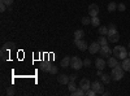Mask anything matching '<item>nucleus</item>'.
Returning a JSON list of instances; mask_svg holds the SVG:
<instances>
[{"mask_svg":"<svg viewBox=\"0 0 130 96\" xmlns=\"http://www.w3.org/2000/svg\"><path fill=\"white\" fill-rule=\"evenodd\" d=\"M99 25H100V20L98 18V16H96V17H91V26L99 27Z\"/></svg>","mask_w":130,"mask_h":96,"instance_id":"19","label":"nucleus"},{"mask_svg":"<svg viewBox=\"0 0 130 96\" xmlns=\"http://www.w3.org/2000/svg\"><path fill=\"white\" fill-rule=\"evenodd\" d=\"M86 95H87V96H94V95H96V92H95L92 88H90V90L86 91Z\"/></svg>","mask_w":130,"mask_h":96,"instance_id":"32","label":"nucleus"},{"mask_svg":"<svg viewBox=\"0 0 130 96\" xmlns=\"http://www.w3.org/2000/svg\"><path fill=\"white\" fill-rule=\"evenodd\" d=\"M124 69H122V64L118 62L117 64V66L112 68V79L113 81H120L125 77V74H124Z\"/></svg>","mask_w":130,"mask_h":96,"instance_id":"1","label":"nucleus"},{"mask_svg":"<svg viewBox=\"0 0 130 96\" xmlns=\"http://www.w3.org/2000/svg\"><path fill=\"white\" fill-rule=\"evenodd\" d=\"M117 9L120 10V12H124V10H126V7H125V4L120 3V4H117Z\"/></svg>","mask_w":130,"mask_h":96,"instance_id":"30","label":"nucleus"},{"mask_svg":"<svg viewBox=\"0 0 130 96\" xmlns=\"http://www.w3.org/2000/svg\"><path fill=\"white\" fill-rule=\"evenodd\" d=\"M85 35L83 30H75L74 31V40H78V39H82Z\"/></svg>","mask_w":130,"mask_h":96,"instance_id":"18","label":"nucleus"},{"mask_svg":"<svg viewBox=\"0 0 130 96\" xmlns=\"http://www.w3.org/2000/svg\"><path fill=\"white\" fill-rule=\"evenodd\" d=\"M72 95H73V96H83V95H86V91H83L81 87H78L74 92H72Z\"/></svg>","mask_w":130,"mask_h":96,"instance_id":"21","label":"nucleus"},{"mask_svg":"<svg viewBox=\"0 0 130 96\" xmlns=\"http://www.w3.org/2000/svg\"><path fill=\"white\" fill-rule=\"evenodd\" d=\"M14 48V43L13 42H8V43H5L2 48V60L3 61H7L9 59V55H10V49Z\"/></svg>","mask_w":130,"mask_h":96,"instance_id":"2","label":"nucleus"},{"mask_svg":"<svg viewBox=\"0 0 130 96\" xmlns=\"http://www.w3.org/2000/svg\"><path fill=\"white\" fill-rule=\"evenodd\" d=\"M98 42H99V44H100V46H107L109 40H108V38H105V36H103V35H102L99 39H98Z\"/></svg>","mask_w":130,"mask_h":96,"instance_id":"22","label":"nucleus"},{"mask_svg":"<svg viewBox=\"0 0 130 96\" xmlns=\"http://www.w3.org/2000/svg\"><path fill=\"white\" fill-rule=\"evenodd\" d=\"M5 9H7V4L4 3V2H2V0H0V12H5Z\"/></svg>","mask_w":130,"mask_h":96,"instance_id":"29","label":"nucleus"},{"mask_svg":"<svg viewBox=\"0 0 130 96\" xmlns=\"http://www.w3.org/2000/svg\"><path fill=\"white\" fill-rule=\"evenodd\" d=\"M107 38L111 43H116V42H118V39H120V35H118V33H115V34H111V35H107Z\"/></svg>","mask_w":130,"mask_h":96,"instance_id":"14","label":"nucleus"},{"mask_svg":"<svg viewBox=\"0 0 130 96\" xmlns=\"http://www.w3.org/2000/svg\"><path fill=\"white\" fill-rule=\"evenodd\" d=\"M99 34H100V35H108V27H105V26H99Z\"/></svg>","mask_w":130,"mask_h":96,"instance_id":"26","label":"nucleus"},{"mask_svg":"<svg viewBox=\"0 0 130 96\" xmlns=\"http://www.w3.org/2000/svg\"><path fill=\"white\" fill-rule=\"evenodd\" d=\"M82 66H83V61L78 56L70 57V68H73L74 70H79Z\"/></svg>","mask_w":130,"mask_h":96,"instance_id":"4","label":"nucleus"},{"mask_svg":"<svg viewBox=\"0 0 130 96\" xmlns=\"http://www.w3.org/2000/svg\"><path fill=\"white\" fill-rule=\"evenodd\" d=\"M102 81H103V83L108 84L112 81V75H109V74H102Z\"/></svg>","mask_w":130,"mask_h":96,"instance_id":"20","label":"nucleus"},{"mask_svg":"<svg viewBox=\"0 0 130 96\" xmlns=\"http://www.w3.org/2000/svg\"><path fill=\"white\" fill-rule=\"evenodd\" d=\"M117 9V4L116 3H113V2H111L109 4H108V12H115V10Z\"/></svg>","mask_w":130,"mask_h":96,"instance_id":"25","label":"nucleus"},{"mask_svg":"<svg viewBox=\"0 0 130 96\" xmlns=\"http://www.w3.org/2000/svg\"><path fill=\"white\" fill-rule=\"evenodd\" d=\"M100 44H99V42H94V43H91V46H89V51L91 55H95V53H98L100 51Z\"/></svg>","mask_w":130,"mask_h":96,"instance_id":"9","label":"nucleus"},{"mask_svg":"<svg viewBox=\"0 0 130 96\" xmlns=\"http://www.w3.org/2000/svg\"><path fill=\"white\" fill-rule=\"evenodd\" d=\"M90 65H91V60L90 59H86L83 61V66H90Z\"/></svg>","mask_w":130,"mask_h":96,"instance_id":"33","label":"nucleus"},{"mask_svg":"<svg viewBox=\"0 0 130 96\" xmlns=\"http://www.w3.org/2000/svg\"><path fill=\"white\" fill-rule=\"evenodd\" d=\"M2 2H4V3H5V4L9 7L10 4H13V2H14V0H2Z\"/></svg>","mask_w":130,"mask_h":96,"instance_id":"34","label":"nucleus"},{"mask_svg":"<svg viewBox=\"0 0 130 96\" xmlns=\"http://www.w3.org/2000/svg\"><path fill=\"white\" fill-rule=\"evenodd\" d=\"M113 55L116 56V59H120V60H125L127 56H129V53L126 52V48L122 47V46H116L113 48Z\"/></svg>","mask_w":130,"mask_h":96,"instance_id":"3","label":"nucleus"},{"mask_svg":"<svg viewBox=\"0 0 130 96\" xmlns=\"http://www.w3.org/2000/svg\"><path fill=\"white\" fill-rule=\"evenodd\" d=\"M57 81H59V83H61V84H68V83L70 82V78H69L68 75H65V74H60V75L57 77Z\"/></svg>","mask_w":130,"mask_h":96,"instance_id":"12","label":"nucleus"},{"mask_svg":"<svg viewBox=\"0 0 130 96\" xmlns=\"http://www.w3.org/2000/svg\"><path fill=\"white\" fill-rule=\"evenodd\" d=\"M74 43H75V46H77V48H78V49H81V51H86V49H89V44L86 43V42H85L83 39L74 40Z\"/></svg>","mask_w":130,"mask_h":96,"instance_id":"7","label":"nucleus"},{"mask_svg":"<svg viewBox=\"0 0 130 96\" xmlns=\"http://www.w3.org/2000/svg\"><path fill=\"white\" fill-rule=\"evenodd\" d=\"M117 64H118L117 59H115V57H108V61H107V65L109 66L111 69H112V68H115V66H117Z\"/></svg>","mask_w":130,"mask_h":96,"instance_id":"13","label":"nucleus"},{"mask_svg":"<svg viewBox=\"0 0 130 96\" xmlns=\"http://www.w3.org/2000/svg\"><path fill=\"white\" fill-rule=\"evenodd\" d=\"M91 88L96 92V95H103L104 93V87L102 86V83L98 82V81H95V82L91 83Z\"/></svg>","mask_w":130,"mask_h":96,"instance_id":"5","label":"nucleus"},{"mask_svg":"<svg viewBox=\"0 0 130 96\" xmlns=\"http://www.w3.org/2000/svg\"><path fill=\"white\" fill-rule=\"evenodd\" d=\"M129 57H130V52H129Z\"/></svg>","mask_w":130,"mask_h":96,"instance_id":"36","label":"nucleus"},{"mask_svg":"<svg viewBox=\"0 0 130 96\" xmlns=\"http://www.w3.org/2000/svg\"><path fill=\"white\" fill-rule=\"evenodd\" d=\"M51 66H52V64H50V62H42L39 68H40L42 71H50L51 70Z\"/></svg>","mask_w":130,"mask_h":96,"instance_id":"15","label":"nucleus"},{"mask_svg":"<svg viewBox=\"0 0 130 96\" xmlns=\"http://www.w3.org/2000/svg\"><path fill=\"white\" fill-rule=\"evenodd\" d=\"M82 24L83 25H91V17H83L82 18Z\"/></svg>","mask_w":130,"mask_h":96,"instance_id":"27","label":"nucleus"},{"mask_svg":"<svg viewBox=\"0 0 130 96\" xmlns=\"http://www.w3.org/2000/svg\"><path fill=\"white\" fill-rule=\"evenodd\" d=\"M77 77H78L77 74H72V75H70L69 78H70V81H75V79H77Z\"/></svg>","mask_w":130,"mask_h":96,"instance_id":"35","label":"nucleus"},{"mask_svg":"<svg viewBox=\"0 0 130 96\" xmlns=\"http://www.w3.org/2000/svg\"><path fill=\"white\" fill-rule=\"evenodd\" d=\"M95 65H96L98 70H103L105 68V61L103 60V57H99V59L95 60Z\"/></svg>","mask_w":130,"mask_h":96,"instance_id":"11","label":"nucleus"},{"mask_svg":"<svg viewBox=\"0 0 130 96\" xmlns=\"http://www.w3.org/2000/svg\"><path fill=\"white\" fill-rule=\"evenodd\" d=\"M89 14H90V17H96L98 14H99V5L91 4L89 7Z\"/></svg>","mask_w":130,"mask_h":96,"instance_id":"8","label":"nucleus"},{"mask_svg":"<svg viewBox=\"0 0 130 96\" xmlns=\"http://www.w3.org/2000/svg\"><path fill=\"white\" fill-rule=\"evenodd\" d=\"M99 53H100V56H102V57H111L112 51H111V48L108 47V46H102Z\"/></svg>","mask_w":130,"mask_h":96,"instance_id":"6","label":"nucleus"},{"mask_svg":"<svg viewBox=\"0 0 130 96\" xmlns=\"http://www.w3.org/2000/svg\"><path fill=\"white\" fill-rule=\"evenodd\" d=\"M122 69L125 70V71H130V57L127 59H125V60H122Z\"/></svg>","mask_w":130,"mask_h":96,"instance_id":"16","label":"nucleus"},{"mask_svg":"<svg viewBox=\"0 0 130 96\" xmlns=\"http://www.w3.org/2000/svg\"><path fill=\"white\" fill-rule=\"evenodd\" d=\"M57 70H59V69H57V66L52 65V66H51V70H50V73H51V74H57Z\"/></svg>","mask_w":130,"mask_h":96,"instance_id":"31","label":"nucleus"},{"mask_svg":"<svg viewBox=\"0 0 130 96\" xmlns=\"http://www.w3.org/2000/svg\"><path fill=\"white\" fill-rule=\"evenodd\" d=\"M68 88H69L70 93H72V92H74L75 90H77V86H75V83H74V81H70V82L68 83Z\"/></svg>","mask_w":130,"mask_h":96,"instance_id":"24","label":"nucleus"},{"mask_svg":"<svg viewBox=\"0 0 130 96\" xmlns=\"http://www.w3.org/2000/svg\"><path fill=\"white\" fill-rule=\"evenodd\" d=\"M117 33V29H116V25L111 24L109 26H108V35H111V34H115Z\"/></svg>","mask_w":130,"mask_h":96,"instance_id":"23","label":"nucleus"},{"mask_svg":"<svg viewBox=\"0 0 130 96\" xmlns=\"http://www.w3.org/2000/svg\"><path fill=\"white\" fill-rule=\"evenodd\" d=\"M61 68H68V66H70V57L69 56H67V57H64L62 60H61Z\"/></svg>","mask_w":130,"mask_h":96,"instance_id":"17","label":"nucleus"},{"mask_svg":"<svg viewBox=\"0 0 130 96\" xmlns=\"http://www.w3.org/2000/svg\"><path fill=\"white\" fill-rule=\"evenodd\" d=\"M14 93H16L14 87H8V90H7V95H8V96H12V95H14Z\"/></svg>","mask_w":130,"mask_h":96,"instance_id":"28","label":"nucleus"},{"mask_svg":"<svg viewBox=\"0 0 130 96\" xmlns=\"http://www.w3.org/2000/svg\"><path fill=\"white\" fill-rule=\"evenodd\" d=\"M79 87H81L83 91H87V90H90V88H91V83H90V81H89V79L83 78V79H81Z\"/></svg>","mask_w":130,"mask_h":96,"instance_id":"10","label":"nucleus"}]
</instances>
